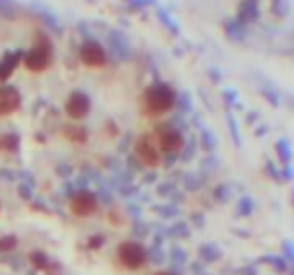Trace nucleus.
I'll list each match as a JSON object with an SVG mask.
<instances>
[{"label":"nucleus","instance_id":"f257e3e1","mask_svg":"<svg viewBox=\"0 0 294 275\" xmlns=\"http://www.w3.org/2000/svg\"><path fill=\"white\" fill-rule=\"evenodd\" d=\"M174 102H176V93L172 91V87H167V84H153V87H149L143 93L141 107L145 115L161 117L167 111H172Z\"/></svg>","mask_w":294,"mask_h":275},{"label":"nucleus","instance_id":"f03ea898","mask_svg":"<svg viewBox=\"0 0 294 275\" xmlns=\"http://www.w3.org/2000/svg\"><path fill=\"white\" fill-rule=\"evenodd\" d=\"M117 261L125 269L137 271L147 261V251L139 241H123L117 247Z\"/></svg>","mask_w":294,"mask_h":275},{"label":"nucleus","instance_id":"7ed1b4c3","mask_svg":"<svg viewBox=\"0 0 294 275\" xmlns=\"http://www.w3.org/2000/svg\"><path fill=\"white\" fill-rule=\"evenodd\" d=\"M53 60V49L49 45V40H40L36 45L25 54V65L29 71H34V73H40L45 71Z\"/></svg>","mask_w":294,"mask_h":275},{"label":"nucleus","instance_id":"20e7f679","mask_svg":"<svg viewBox=\"0 0 294 275\" xmlns=\"http://www.w3.org/2000/svg\"><path fill=\"white\" fill-rule=\"evenodd\" d=\"M135 155H137V159L145 167H157L159 161H161L159 147L153 141V137H149V135H143L141 139H137V143H135Z\"/></svg>","mask_w":294,"mask_h":275},{"label":"nucleus","instance_id":"39448f33","mask_svg":"<svg viewBox=\"0 0 294 275\" xmlns=\"http://www.w3.org/2000/svg\"><path fill=\"white\" fill-rule=\"evenodd\" d=\"M153 139H155L161 153H176V151L181 149V145H183L181 133L176 131L174 126H161V129H157Z\"/></svg>","mask_w":294,"mask_h":275},{"label":"nucleus","instance_id":"423d86ee","mask_svg":"<svg viewBox=\"0 0 294 275\" xmlns=\"http://www.w3.org/2000/svg\"><path fill=\"white\" fill-rule=\"evenodd\" d=\"M71 211L77 217H89L97 211V197L89 191H79L71 197Z\"/></svg>","mask_w":294,"mask_h":275},{"label":"nucleus","instance_id":"0eeeda50","mask_svg":"<svg viewBox=\"0 0 294 275\" xmlns=\"http://www.w3.org/2000/svg\"><path fill=\"white\" fill-rule=\"evenodd\" d=\"M65 111L71 119L75 121H81V119H85L91 111V100L85 93H81V91H75L71 93V97L67 99V104H65Z\"/></svg>","mask_w":294,"mask_h":275},{"label":"nucleus","instance_id":"6e6552de","mask_svg":"<svg viewBox=\"0 0 294 275\" xmlns=\"http://www.w3.org/2000/svg\"><path fill=\"white\" fill-rule=\"evenodd\" d=\"M20 97L16 87H10V84H2L0 87V117H6L10 113H14L20 107Z\"/></svg>","mask_w":294,"mask_h":275},{"label":"nucleus","instance_id":"1a4fd4ad","mask_svg":"<svg viewBox=\"0 0 294 275\" xmlns=\"http://www.w3.org/2000/svg\"><path fill=\"white\" fill-rule=\"evenodd\" d=\"M81 60L91 69H99V67L105 65V60L107 58H105V50H103V47L99 45V42L89 40L81 47Z\"/></svg>","mask_w":294,"mask_h":275},{"label":"nucleus","instance_id":"9d476101","mask_svg":"<svg viewBox=\"0 0 294 275\" xmlns=\"http://www.w3.org/2000/svg\"><path fill=\"white\" fill-rule=\"evenodd\" d=\"M23 56H25L23 50H8V52H4L2 60H0V82L6 80L14 73L16 65L20 62V58H23Z\"/></svg>","mask_w":294,"mask_h":275},{"label":"nucleus","instance_id":"9b49d317","mask_svg":"<svg viewBox=\"0 0 294 275\" xmlns=\"http://www.w3.org/2000/svg\"><path fill=\"white\" fill-rule=\"evenodd\" d=\"M0 16L6 18V20H12L18 16V4L14 0H0Z\"/></svg>","mask_w":294,"mask_h":275},{"label":"nucleus","instance_id":"f8f14e48","mask_svg":"<svg viewBox=\"0 0 294 275\" xmlns=\"http://www.w3.org/2000/svg\"><path fill=\"white\" fill-rule=\"evenodd\" d=\"M16 147H18V137L16 135H2L0 137V149L14 151Z\"/></svg>","mask_w":294,"mask_h":275},{"label":"nucleus","instance_id":"ddd939ff","mask_svg":"<svg viewBox=\"0 0 294 275\" xmlns=\"http://www.w3.org/2000/svg\"><path fill=\"white\" fill-rule=\"evenodd\" d=\"M16 247V237L14 235H6V237H0V251H10Z\"/></svg>","mask_w":294,"mask_h":275},{"label":"nucleus","instance_id":"4468645a","mask_svg":"<svg viewBox=\"0 0 294 275\" xmlns=\"http://www.w3.org/2000/svg\"><path fill=\"white\" fill-rule=\"evenodd\" d=\"M155 275H176V273H172V271H159V273H155Z\"/></svg>","mask_w":294,"mask_h":275}]
</instances>
